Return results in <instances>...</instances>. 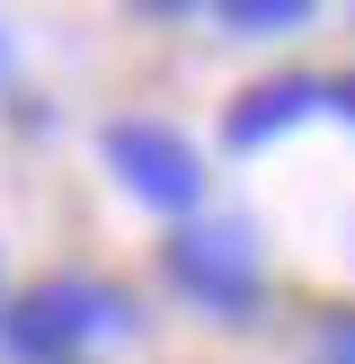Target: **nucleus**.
Listing matches in <instances>:
<instances>
[{
	"instance_id": "obj_1",
	"label": "nucleus",
	"mask_w": 355,
	"mask_h": 364,
	"mask_svg": "<svg viewBox=\"0 0 355 364\" xmlns=\"http://www.w3.org/2000/svg\"><path fill=\"white\" fill-rule=\"evenodd\" d=\"M169 267H178V276H187L195 294L213 302V311H248V302H258V284H248V231H240V223H213V231H187Z\"/></svg>"
},
{
	"instance_id": "obj_4",
	"label": "nucleus",
	"mask_w": 355,
	"mask_h": 364,
	"mask_svg": "<svg viewBox=\"0 0 355 364\" xmlns=\"http://www.w3.org/2000/svg\"><path fill=\"white\" fill-rule=\"evenodd\" d=\"M329 98H337V107H346V116H355V80H337V89H329Z\"/></svg>"
},
{
	"instance_id": "obj_3",
	"label": "nucleus",
	"mask_w": 355,
	"mask_h": 364,
	"mask_svg": "<svg viewBox=\"0 0 355 364\" xmlns=\"http://www.w3.org/2000/svg\"><path fill=\"white\" fill-rule=\"evenodd\" d=\"M311 98H320V80H275L258 107H240V116H231V142H258V134H275V124H284V116H302Z\"/></svg>"
},
{
	"instance_id": "obj_2",
	"label": "nucleus",
	"mask_w": 355,
	"mask_h": 364,
	"mask_svg": "<svg viewBox=\"0 0 355 364\" xmlns=\"http://www.w3.org/2000/svg\"><path fill=\"white\" fill-rule=\"evenodd\" d=\"M106 160L124 169V187L151 196V205H187L195 196V169H187V142L160 134V124H116L106 134Z\"/></svg>"
}]
</instances>
